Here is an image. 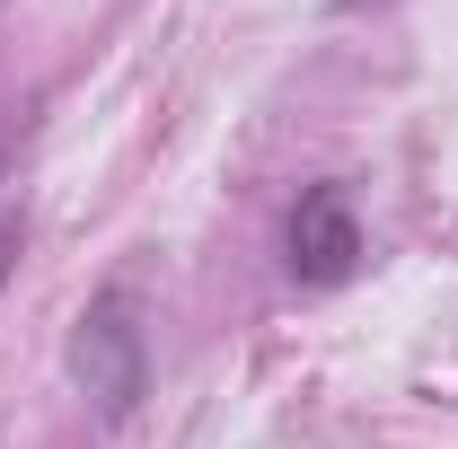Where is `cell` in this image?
Returning a JSON list of instances; mask_svg holds the SVG:
<instances>
[{"mask_svg": "<svg viewBox=\"0 0 458 449\" xmlns=\"http://www.w3.org/2000/svg\"><path fill=\"white\" fill-rule=\"evenodd\" d=\"M18 265V221H0V274Z\"/></svg>", "mask_w": 458, "mask_h": 449, "instance_id": "obj_3", "label": "cell"}, {"mask_svg": "<svg viewBox=\"0 0 458 449\" xmlns=\"http://www.w3.org/2000/svg\"><path fill=\"white\" fill-rule=\"evenodd\" d=\"M283 265L309 291H335L361 274V221H352V194L344 185H309L283 221Z\"/></svg>", "mask_w": 458, "mask_h": 449, "instance_id": "obj_2", "label": "cell"}, {"mask_svg": "<svg viewBox=\"0 0 458 449\" xmlns=\"http://www.w3.org/2000/svg\"><path fill=\"white\" fill-rule=\"evenodd\" d=\"M0 168H9V150H0Z\"/></svg>", "mask_w": 458, "mask_h": 449, "instance_id": "obj_4", "label": "cell"}, {"mask_svg": "<svg viewBox=\"0 0 458 449\" xmlns=\"http://www.w3.org/2000/svg\"><path fill=\"white\" fill-rule=\"evenodd\" d=\"M71 379L98 396V414L123 423L141 388H150V352H141V318H132V291H98L71 326Z\"/></svg>", "mask_w": 458, "mask_h": 449, "instance_id": "obj_1", "label": "cell"}]
</instances>
